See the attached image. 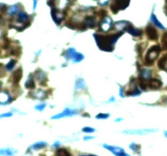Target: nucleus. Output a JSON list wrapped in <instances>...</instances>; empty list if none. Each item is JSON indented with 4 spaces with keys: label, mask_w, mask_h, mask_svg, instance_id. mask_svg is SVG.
<instances>
[{
    "label": "nucleus",
    "mask_w": 167,
    "mask_h": 156,
    "mask_svg": "<svg viewBox=\"0 0 167 156\" xmlns=\"http://www.w3.org/2000/svg\"><path fill=\"white\" fill-rule=\"evenodd\" d=\"M122 33H117L111 35H101L99 34H94V37L96 39V44L101 51L111 52L114 49V45L119 37L122 36Z\"/></svg>",
    "instance_id": "nucleus-1"
},
{
    "label": "nucleus",
    "mask_w": 167,
    "mask_h": 156,
    "mask_svg": "<svg viewBox=\"0 0 167 156\" xmlns=\"http://www.w3.org/2000/svg\"><path fill=\"white\" fill-rule=\"evenodd\" d=\"M161 52V47L159 45H154L148 51L145 57V64L147 65H152L155 59L158 57Z\"/></svg>",
    "instance_id": "nucleus-2"
},
{
    "label": "nucleus",
    "mask_w": 167,
    "mask_h": 156,
    "mask_svg": "<svg viewBox=\"0 0 167 156\" xmlns=\"http://www.w3.org/2000/svg\"><path fill=\"white\" fill-rule=\"evenodd\" d=\"M64 56L68 60H73V63H80L84 59V55L81 53L77 52L74 48L70 47L66 50L64 53Z\"/></svg>",
    "instance_id": "nucleus-3"
},
{
    "label": "nucleus",
    "mask_w": 167,
    "mask_h": 156,
    "mask_svg": "<svg viewBox=\"0 0 167 156\" xmlns=\"http://www.w3.org/2000/svg\"><path fill=\"white\" fill-rule=\"evenodd\" d=\"M78 114V111L77 109H70V108H65L61 113L57 114V115H53L51 117L52 120H57L61 119V118H65V117H69V116H73V115Z\"/></svg>",
    "instance_id": "nucleus-4"
},
{
    "label": "nucleus",
    "mask_w": 167,
    "mask_h": 156,
    "mask_svg": "<svg viewBox=\"0 0 167 156\" xmlns=\"http://www.w3.org/2000/svg\"><path fill=\"white\" fill-rule=\"evenodd\" d=\"M104 147L106 148L107 150H109V151L113 153L114 155L116 156H129L127 154H126L124 150L121 147H118V146H108V145H104Z\"/></svg>",
    "instance_id": "nucleus-5"
},
{
    "label": "nucleus",
    "mask_w": 167,
    "mask_h": 156,
    "mask_svg": "<svg viewBox=\"0 0 167 156\" xmlns=\"http://www.w3.org/2000/svg\"><path fill=\"white\" fill-rule=\"evenodd\" d=\"M99 27H100V29L103 31V32H109L112 27H113V21L111 20V18H109V17H106L104 18V20L102 21L101 22V24L99 25Z\"/></svg>",
    "instance_id": "nucleus-6"
},
{
    "label": "nucleus",
    "mask_w": 167,
    "mask_h": 156,
    "mask_svg": "<svg viewBox=\"0 0 167 156\" xmlns=\"http://www.w3.org/2000/svg\"><path fill=\"white\" fill-rule=\"evenodd\" d=\"M162 86V82L157 78H151L148 81V87L150 89H158Z\"/></svg>",
    "instance_id": "nucleus-7"
},
{
    "label": "nucleus",
    "mask_w": 167,
    "mask_h": 156,
    "mask_svg": "<svg viewBox=\"0 0 167 156\" xmlns=\"http://www.w3.org/2000/svg\"><path fill=\"white\" fill-rule=\"evenodd\" d=\"M146 34L148 37L150 39V40H157L158 38V34H157V29L152 26V25H148V27L146 28Z\"/></svg>",
    "instance_id": "nucleus-8"
},
{
    "label": "nucleus",
    "mask_w": 167,
    "mask_h": 156,
    "mask_svg": "<svg viewBox=\"0 0 167 156\" xmlns=\"http://www.w3.org/2000/svg\"><path fill=\"white\" fill-rule=\"evenodd\" d=\"M35 77L37 78L38 82H39L42 85H45L46 82L48 81L47 74H46L43 71L40 70V69H38V70L35 72Z\"/></svg>",
    "instance_id": "nucleus-9"
},
{
    "label": "nucleus",
    "mask_w": 167,
    "mask_h": 156,
    "mask_svg": "<svg viewBox=\"0 0 167 156\" xmlns=\"http://www.w3.org/2000/svg\"><path fill=\"white\" fill-rule=\"evenodd\" d=\"M155 132L154 129H138V130H126L124 131L127 134H138V135H144L150 132Z\"/></svg>",
    "instance_id": "nucleus-10"
},
{
    "label": "nucleus",
    "mask_w": 167,
    "mask_h": 156,
    "mask_svg": "<svg viewBox=\"0 0 167 156\" xmlns=\"http://www.w3.org/2000/svg\"><path fill=\"white\" fill-rule=\"evenodd\" d=\"M152 74H153V72L149 69H143L142 71L140 72V80L148 82V80H150L152 78Z\"/></svg>",
    "instance_id": "nucleus-11"
},
{
    "label": "nucleus",
    "mask_w": 167,
    "mask_h": 156,
    "mask_svg": "<svg viewBox=\"0 0 167 156\" xmlns=\"http://www.w3.org/2000/svg\"><path fill=\"white\" fill-rule=\"evenodd\" d=\"M30 95L32 96V98L36 99H44L47 98V92L44 90H37V91H34L30 93Z\"/></svg>",
    "instance_id": "nucleus-12"
},
{
    "label": "nucleus",
    "mask_w": 167,
    "mask_h": 156,
    "mask_svg": "<svg viewBox=\"0 0 167 156\" xmlns=\"http://www.w3.org/2000/svg\"><path fill=\"white\" fill-rule=\"evenodd\" d=\"M130 25V24L128 21H119L115 24V29L122 33V31H126V29L129 27Z\"/></svg>",
    "instance_id": "nucleus-13"
},
{
    "label": "nucleus",
    "mask_w": 167,
    "mask_h": 156,
    "mask_svg": "<svg viewBox=\"0 0 167 156\" xmlns=\"http://www.w3.org/2000/svg\"><path fill=\"white\" fill-rule=\"evenodd\" d=\"M12 101L10 94L6 91H0V103L6 104Z\"/></svg>",
    "instance_id": "nucleus-14"
},
{
    "label": "nucleus",
    "mask_w": 167,
    "mask_h": 156,
    "mask_svg": "<svg viewBox=\"0 0 167 156\" xmlns=\"http://www.w3.org/2000/svg\"><path fill=\"white\" fill-rule=\"evenodd\" d=\"M126 31L128 34H131L133 37H139L142 35V31L140 30V29H138L134 28L133 26H129V27L126 29Z\"/></svg>",
    "instance_id": "nucleus-15"
},
{
    "label": "nucleus",
    "mask_w": 167,
    "mask_h": 156,
    "mask_svg": "<svg viewBox=\"0 0 167 156\" xmlns=\"http://www.w3.org/2000/svg\"><path fill=\"white\" fill-rule=\"evenodd\" d=\"M21 77H22V69L19 68V69H17V71L14 72L12 77L14 84H18L21 81Z\"/></svg>",
    "instance_id": "nucleus-16"
},
{
    "label": "nucleus",
    "mask_w": 167,
    "mask_h": 156,
    "mask_svg": "<svg viewBox=\"0 0 167 156\" xmlns=\"http://www.w3.org/2000/svg\"><path fill=\"white\" fill-rule=\"evenodd\" d=\"M84 24L85 26L88 28H95L96 24V19L93 16H87L86 17L85 21H84Z\"/></svg>",
    "instance_id": "nucleus-17"
},
{
    "label": "nucleus",
    "mask_w": 167,
    "mask_h": 156,
    "mask_svg": "<svg viewBox=\"0 0 167 156\" xmlns=\"http://www.w3.org/2000/svg\"><path fill=\"white\" fill-rule=\"evenodd\" d=\"M24 86H25V88L29 89H33L35 88V82H34V77L32 74L28 77V79L27 81L25 82Z\"/></svg>",
    "instance_id": "nucleus-18"
},
{
    "label": "nucleus",
    "mask_w": 167,
    "mask_h": 156,
    "mask_svg": "<svg viewBox=\"0 0 167 156\" xmlns=\"http://www.w3.org/2000/svg\"><path fill=\"white\" fill-rule=\"evenodd\" d=\"M129 2L130 0H118L116 4H113V6L116 7L117 11L119 10V9H125L128 6Z\"/></svg>",
    "instance_id": "nucleus-19"
},
{
    "label": "nucleus",
    "mask_w": 167,
    "mask_h": 156,
    "mask_svg": "<svg viewBox=\"0 0 167 156\" xmlns=\"http://www.w3.org/2000/svg\"><path fill=\"white\" fill-rule=\"evenodd\" d=\"M140 94H141V91L138 89V87L136 86V84H135L134 86H132L127 91L126 95L127 96H139V95H140Z\"/></svg>",
    "instance_id": "nucleus-20"
},
{
    "label": "nucleus",
    "mask_w": 167,
    "mask_h": 156,
    "mask_svg": "<svg viewBox=\"0 0 167 156\" xmlns=\"http://www.w3.org/2000/svg\"><path fill=\"white\" fill-rule=\"evenodd\" d=\"M51 16H52V18H53L54 21L57 24H60V22H61V21L63 20V18H64V16H63V15L58 13L55 10L52 11Z\"/></svg>",
    "instance_id": "nucleus-21"
},
{
    "label": "nucleus",
    "mask_w": 167,
    "mask_h": 156,
    "mask_svg": "<svg viewBox=\"0 0 167 156\" xmlns=\"http://www.w3.org/2000/svg\"><path fill=\"white\" fill-rule=\"evenodd\" d=\"M158 67L161 69L167 72V54L165 55L164 57L161 58L160 60H159V62H158Z\"/></svg>",
    "instance_id": "nucleus-22"
},
{
    "label": "nucleus",
    "mask_w": 167,
    "mask_h": 156,
    "mask_svg": "<svg viewBox=\"0 0 167 156\" xmlns=\"http://www.w3.org/2000/svg\"><path fill=\"white\" fill-rule=\"evenodd\" d=\"M86 83L85 81L82 78H79L76 81L75 83V90H79V89H86Z\"/></svg>",
    "instance_id": "nucleus-23"
},
{
    "label": "nucleus",
    "mask_w": 167,
    "mask_h": 156,
    "mask_svg": "<svg viewBox=\"0 0 167 156\" xmlns=\"http://www.w3.org/2000/svg\"><path fill=\"white\" fill-rule=\"evenodd\" d=\"M151 21H152V22L153 23L154 25H155L156 27L159 28L160 29H165V27H164L163 24H161L160 21L157 20V16H156L154 14H153V15L151 16Z\"/></svg>",
    "instance_id": "nucleus-24"
},
{
    "label": "nucleus",
    "mask_w": 167,
    "mask_h": 156,
    "mask_svg": "<svg viewBox=\"0 0 167 156\" xmlns=\"http://www.w3.org/2000/svg\"><path fill=\"white\" fill-rule=\"evenodd\" d=\"M46 146H47V142H36L35 144H34L30 148L32 150H36L43 148Z\"/></svg>",
    "instance_id": "nucleus-25"
},
{
    "label": "nucleus",
    "mask_w": 167,
    "mask_h": 156,
    "mask_svg": "<svg viewBox=\"0 0 167 156\" xmlns=\"http://www.w3.org/2000/svg\"><path fill=\"white\" fill-rule=\"evenodd\" d=\"M17 151H14L10 149H4L0 150V155H5V156H12Z\"/></svg>",
    "instance_id": "nucleus-26"
},
{
    "label": "nucleus",
    "mask_w": 167,
    "mask_h": 156,
    "mask_svg": "<svg viewBox=\"0 0 167 156\" xmlns=\"http://www.w3.org/2000/svg\"><path fill=\"white\" fill-rule=\"evenodd\" d=\"M28 20H29V16H28L27 14L24 13V12H21L19 14L18 21H20L21 23H25V22H27Z\"/></svg>",
    "instance_id": "nucleus-27"
},
{
    "label": "nucleus",
    "mask_w": 167,
    "mask_h": 156,
    "mask_svg": "<svg viewBox=\"0 0 167 156\" xmlns=\"http://www.w3.org/2000/svg\"><path fill=\"white\" fill-rule=\"evenodd\" d=\"M56 156H70V154L67 150L59 149L56 152Z\"/></svg>",
    "instance_id": "nucleus-28"
},
{
    "label": "nucleus",
    "mask_w": 167,
    "mask_h": 156,
    "mask_svg": "<svg viewBox=\"0 0 167 156\" xmlns=\"http://www.w3.org/2000/svg\"><path fill=\"white\" fill-rule=\"evenodd\" d=\"M17 64V61L15 60V59H12L9 61V63L6 65V68H7L8 71H11V70H12L13 68L15 67V65Z\"/></svg>",
    "instance_id": "nucleus-29"
},
{
    "label": "nucleus",
    "mask_w": 167,
    "mask_h": 156,
    "mask_svg": "<svg viewBox=\"0 0 167 156\" xmlns=\"http://www.w3.org/2000/svg\"><path fill=\"white\" fill-rule=\"evenodd\" d=\"M130 149L132 151L134 152H137V151H139V150L140 149V145H138L136 143H131L130 145L129 146Z\"/></svg>",
    "instance_id": "nucleus-30"
},
{
    "label": "nucleus",
    "mask_w": 167,
    "mask_h": 156,
    "mask_svg": "<svg viewBox=\"0 0 167 156\" xmlns=\"http://www.w3.org/2000/svg\"><path fill=\"white\" fill-rule=\"evenodd\" d=\"M109 113H99L98 115H96V119L103 120V119H108L109 117Z\"/></svg>",
    "instance_id": "nucleus-31"
},
{
    "label": "nucleus",
    "mask_w": 167,
    "mask_h": 156,
    "mask_svg": "<svg viewBox=\"0 0 167 156\" xmlns=\"http://www.w3.org/2000/svg\"><path fill=\"white\" fill-rule=\"evenodd\" d=\"M47 107V104L46 103H40V104H38V105L35 106V109L37 111H39V112H42L43 111V109Z\"/></svg>",
    "instance_id": "nucleus-32"
},
{
    "label": "nucleus",
    "mask_w": 167,
    "mask_h": 156,
    "mask_svg": "<svg viewBox=\"0 0 167 156\" xmlns=\"http://www.w3.org/2000/svg\"><path fill=\"white\" fill-rule=\"evenodd\" d=\"M21 53V49L20 47H13L12 50V54L14 55H19Z\"/></svg>",
    "instance_id": "nucleus-33"
},
{
    "label": "nucleus",
    "mask_w": 167,
    "mask_h": 156,
    "mask_svg": "<svg viewBox=\"0 0 167 156\" xmlns=\"http://www.w3.org/2000/svg\"><path fill=\"white\" fill-rule=\"evenodd\" d=\"M82 131L84 132H87V133H91V132H94L96 131V129L91 128V127H85L82 129Z\"/></svg>",
    "instance_id": "nucleus-34"
},
{
    "label": "nucleus",
    "mask_w": 167,
    "mask_h": 156,
    "mask_svg": "<svg viewBox=\"0 0 167 156\" xmlns=\"http://www.w3.org/2000/svg\"><path fill=\"white\" fill-rule=\"evenodd\" d=\"M161 42H162V44H163L164 47H167V32L163 34Z\"/></svg>",
    "instance_id": "nucleus-35"
},
{
    "label": "nucleus",
    "mask_w": 167,
    "mask_h": 156,
    "mask_svg": "<svg viewBox=\"0 0 167 156\" xmlns=\"http://www.w3.org/2000/svg\"><path fill=\"white\" fill-rule=\"evenodd\" d=\"M17 10H18V7L17 6H12L10 8V10H9V14L10 15H14V14L17 12Z\"/></svg>",
    "instance_id": "nucleus-36"
},
{
    "label": "nucleus",
    "mask_w": 167,
    "mask_h": 156,
    "mask_svg": "<svg viewBox=\"0 0 167 156\" xmlns=\"http://www.w3.org/2000/svg\"><path fill=\"white\" fill-rule=\"evenodd\" d=\"M12 115V113H11V112H8V113H4V114H2V115H0V118L11 117Z\"/></svg>",
    "instance_id": "nucleus-37"
},
{
    "label": "nucleus",
    "mask_w": 167,
    "mask_h": 156,
    "mask_svg": "<svg viewBox=\"0 0 167 156\" xmlns=\"http://www.w3.org/2000/svg\"><path fill=\"white\" fill-rule=\"evenodd\" d=\"M124 89H123L122 87H120V91H119V95L122 97V98H124Z\"/></svg>",
    "instance_id": "nucleus-38"
},
{
    "label": "nucleus",
    "mask_w": 167,
    "mask_h": 156,
    "mask_svg": "<svg viewBox=\"0 0 167 156\" xmlns=\"http://www.w3.org/2000/svg\"><path fill=\"white\" fill-rule=\"evenodd\" d=\"M94 138V137H90V136H86V137H83V139L85 140V141H87V140H90V139H93Z\"/></svg>",
    "instance_id": "nucleus-39"
},
{
    "label": "nucleus",
    "mask_w": 167,
    "mask_h": 156,
    "mask_svg": "<svg viewBox=\"0 0 167 156\" xmlns=\"http://www.w3.org/2000/svg\"><path fill=\"white\" fill-rule=\"evenodd\" d=\"M114 100H115V99H114V97H112V98L109 99V101H108V102H113Z\"/></svg>",
    "instance_id": "nucleus-40"
},
{
    "label": "nucleus",
    "mask_w": 167,
    "mask_h": 156,
    "mask_svg": "<svg viewBox=\"0 0 167 156\" xmlns=\"http://www.w3.org/2000/svg\"><path fill=\"white\" fill-rule=\"evenodd\" d=\"M121 120H122V118H120V119L115 120V121H116V122H119V121H121Z\"/></svg>",
    "instance_id": "nucleus-41"
},
{
    "label": "nucleus",
    "mask_w": 167,
    "mask_h": 156,
    "mask_svg": "<svg viewBox=\"0 0 167 156\" xmlns=\"http://www.w3.org/2000/svg\"><path fill=\"white\" fill-rule=\"evenodd\" d=\"M2 21H3V18H2L1 15H0V23H2Z\"/></svg>",
    "instance_id": "nucleus-42"
},
{
    "label": "nucleus",
    "mask_w": 167,
    "mask_h": 156,
    "mask_svg": "<svg viewBox=\"0 0 167 156\" xmlns=\"http://www.w3.org/2000/svg\"><path fill=\"white\" fill-rule=\"evenodd\" d=\"M81 156H96V155H81Z\"/></svg>",
    "instance_id": "nucleus-43"
},
{
    "label": "nucleus",
    "mask_w": 167,
    "mask_h": 156,
    "mask_svg": "<svg viewBox=\"0 0 167 156\" xmlns=\"http://www.w3.org/2000/svg\"><path fill=\"white\" fill-rule=\"evenodd\" d=\"M1 87H2V82H0V88H1Z\"/></svg>",
    "instance_id": "nucleus-44"
},
{
    "label": "nucleus",
    "mask_w": 167,
    "mask_h": 156,
    "mask_svg": "<svg viewBox=\"0 0 167 156\" xmlns=\"http://www.w3.org/2000/svg\"><path fill=\"white\" fill-rule=\"evenodd\" d=\"M165 134H166V137H167V132H165Z\"/></svg>",
    "instance_id": "nucleus-45"
}]
</instances>
